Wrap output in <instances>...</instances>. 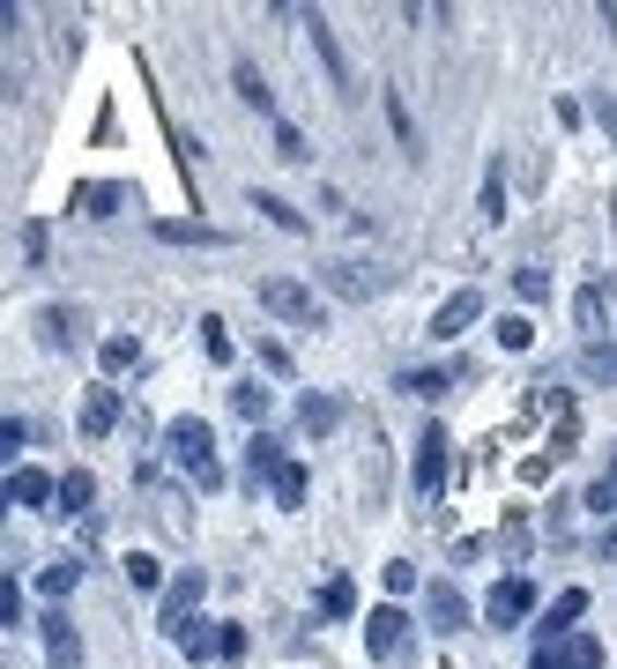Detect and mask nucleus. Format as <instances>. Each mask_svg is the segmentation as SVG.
<instances>
[{"label":"nucleus","instance_id":"obj_1","mask_svg":"<svg viewBox=\"0 0 617 669\" xmlns=\"http://www.w3.org/2000/svg\"><path fill=\"white\" fill-rule=\"evenodd\" d=\"M165 447H171V461H179V469H194V484H202V491H216V484H223V469H216V431H208L202 417H171V424H165Z\"/></svg>","mask_w":617,"mask_h":669},{"label":"nucleus","instance_id":"obj_2","mask_svg":"<svg viewBox=\"0 0 617 669\" xmlns=\"http://www.w3.org/2000/svg\"><path fill=\"white\" fill-rule=\"evenodd\" d=\"M447 431H439V424H424V439H416V461H410V491L424 506H439V491H447Z\"/></svg>","mask_w":617,"mask_h":669},{"label":"nucleus","instance_id":"obj_3","mask_svg":"<svg viewBox=\"0 0 617 669\" xmlns=\"http://www.w3.org/2000/svg\"><path fill=\"white\" fill-rule=\"evenodd\" d=\"M261 305H268L276 320L320 328V313H313V291H305V283H290V276H261Z\"/></svg>","mask_w":617,"mask_h":669},{"label":"nucleus","instance_id":"obj_4","mask_svg":"<svg viewBox=\"0 0 617 669\" xmlns=\"http://www.w3.org/2000/svg\"><path fill=\"white\" fill-rule=\"evenodd\" d=\"M313 276H320L335 297H350V305H365V297L387 291V276H379V268H358V260H320Z\"/></svg>","mask_w":617,"mask_h":669},{"label":"nucleus","instance_id":"obj_5","mask_svg":"<svg viewBox=\"0 0 617 669\" xmlns=\"http://www.w3.org/2000/svg\"><path fill=\"white\" fill-rule=\"evenodd\" d=\"M410 647V618H402V603H379L365 618V655L372 662H387V655H402Z\"/></svg>","mask_w":617,"mask_h":669},{"label":"nucleus","instance_id":"obj_6","mask_svg":"<svg viewBox=\"0 0 617 669\" xmlns=\"http://www.w3.org/2000/svg\"><path fill=\"white\" fill-rule=\"evenodd\" d=\"M529 669H603V640L573 632V640H558V647H535Z\"/></svg>","mask_w":617,"mask_h":669},{"label":"nucleus","instance_id":"obj_7","mask_svg":"<svg viewBox=\"0 0 617 669\" xmlns=\"http://www.w3.org/2000/svg\"><path fill=\"white\" fill-rule=\"evenodd\" d=\"M424 618H432V632H469V595L453 581H432L424 587Z\"/></svg>","mask_w":617,"mask_h":669},{"label":"nucleus","instance_id":"obj_8","mask_svg":"<svg viewBox=\"0 0 617 669\" xmlns=\"http://www.w3.org/2000/svg\"><path fill=\"white\" fill-rule=\"evenodd\" d=\"M529 610H535V587H529V581H498V587H492V603H484V618H492V632L521 625Z\"/></svg>","mask_w":617,"mask_h":669},{"label":"nucleus","instance_id":"obj_9","mask_svg":"<svg viewBox=\"0 0 617 669\" xmlns=\"http://www.w3.org/2000/svg\"><path fill=\"white\" fill-rule=\"evenodd\" d=\"M476 313H484V291H453L447 305L432 313V334H439V342H453V334H469V328H476Z\"/></svg>","mask_w":617,"mask_h":669},{"label":"nucleus","instance_id":"obj_10","mask_svg":"<svg viewBox=\"0 0 617 669\" xmlns=\"http://www.w3.org/2000/svg\"><path fill=\"white\" fill-rule=\"evenodd\" d=\"M38 632H45V655H52V669H83V640H75V625H68L60 610H45Z\"/></svg>","mask_w":617,"mask_h":669},{"label":"nucleus","instance_id":"obj_11","mask_svg":"<svg viewBox=\"0 0 617 669\" xmlns=\"http://www.w3.org/2000/svg\"><path fill=\"white\" fill-rule=\"evenodd\" d=\"M171 640H179V655H186V662H223V625H208V618L179 625Z\"/></svg>","mask_w":617,"mask_h":669},{"label":"nucleus","instance_id":"obj_12","mask_svg":"<svg viewBox=\"0 0 617 669\" xmlns=\"http://www.w3.org/2000/svg\"><path fill=\"white\" fill-rule=\"evenodd\" d=\"M580 610H588V595H580V587H566V595H558V603H551V610H543V647H558V640H573V618Z\"/></svg>","mask_w":617,"mask_h":669},{"label":"nucleus","instance_id":"obj_13","mask_svg":"<svg viewBox=\"0 0 617 669\" xmlns=\"http://www.w3.org/2000/svg\"><path fill=\"white\" fill-rule=\"evenodd\" d=\"M202 587H208V573H179V581L165 587V625L179 632L186 618H194V603H202Z\"/></svg>","mask_w":617,"mask_h":669},{"label":"nucleus","instance_id":"obj_14","mask_svg":"<svg viewBox=\"0 0 617 669\" xmlns=\"http://www.w3.org/2000/svg\"><path fill=\"white\" fill-rule=\"evenodd\" d=\"M83 431H89V439L120 431V387H89V402H83Z\"/></svg>","mask_w":617,"mask_h":669},{"label":"nucleus","instance_id":"obj_15","mask_svg":"<svg viewBox=\"0 0 617 669\" xmlns=\"http://www.w3.org/2000/svg\"><path fill=\"white\" fill-rule=\"evenodd\" d=\"M313 52H320V60H328V83L342 89V97H358V89H350V60H342V45H335V31H328V15H313Z\"/></svg>","mask_w":617,"mask_h":669},{"label":"nucleus","instance_id":"obj_16","mask_svg":"<svg viewBox=\"0 0 617 669\" xmlns=\"http://www.w3.org/2000/svg\"><path fill=\"white\" fill-rule=\"evenodd\" d=\"M45 499H60V484L45 469H15L8 476V506H45Z\"/></svg>","mask_w":617,"mask_h":669},{"label":"nucleus","instance_id":"obj_17","mask_svg":"<svg viewBox=\"0 0 617 669\" xmlns=\"http://www.w3.org/2000/svg\"><path fill=\"white\" fill-rule=\"evenodd\" d=\"M75 209H83V216H120V209H126V186H112V179H89V186H75Z\"/></svg>","mask_w":617,"mask_h":669},{"label":"nucleus","instance_id":"obj_18","mask_svg":"<svg viewBox=\"0 0 617 669\" xmlns=\"http://www.w3.org/2000/svg\"><path fill=\"white\" fill-rule=\"evenodd\" d=\"M157 239H165V246H231V231H216V223H157Z\"/></svg>","mask_w":617,"mask_h":669},{"label":"nucleus","instance_id":"obj_19","mask_svg":"<svg viewBox=\"0 0 617 669\" xmlns=\"http://www.w3.org/2000/svg\"><path fill=\"white\" fill-rule=\"evenodd\" d=\"M276 469H283V439H268V431H253V447H246V484H276Z\"/></svg>","mask_w":617,"mask_h":669},{"label":"nucleus","instance_id":"obj_20","mask_svg":"<svg viewBox=\"0 0 617 669\" xmlns=\"http://www.w3.org/2000/svg\"><path fill=\"white\" fill-rule=\"evenodd\" d=\"M298 424L320 439V431H335V424H342V402H335V394H305V402H298Z\"/></svg>","mask_w":617,"mask_h":669},{"label":"nucleus","instance_id":"obj_21","mask_svg":"<svg viewBox=\"0 0 617 669\" xmlns=\"http://www.w3.org/2000/svg\"><path fill=\"white\" fill-rule=\"evenodd\" d=\"M68 328H75V313H68V305H45V313H38V342H45V350H68V342H75Z\"/></svg>","mask_w":617,"mask_h":669},{"label":"nucleus","instance_id":"obj_22","mask_svg":"<svg viewBox=\"0 0 617 669\" xmlns=\"http://www.w3.org/2000/svg\"><path fill=\"white\" fill-rule=\"evenodd\" d=\"M253 209L268 216V223H283V231H305V209H290L283 194H268V186H253Z\"/></svg>","mask_w":617,"mask_h":669},{"label":"nucleus","instance_id":"obj_23","mask_svg":"<svg viewBox=\"0 0 617 669\" xmlns=\"http://www.w3.org/2000/svg\"><path fill=\"white\" fill-rule=\"evenodd\" d=\"M97 365H105V373H134V365H142V350H134V334H105V350H97Z\"/></svg>","mask_w":617,"mask_h":669},{"label":"nucleus","instance_id":"obj_24","mask_svg":"<svg viewBox=\"0 0 617 669\" xmlns=\"http://www.w3.org/2000/svg\"><path fill=\"white\" fill-rule=\"evenodd\" d=\"M231 83H239V97H246L253 112H268V105H276V97H268V83H261V68H253V60H239V68H231Z\"/></svg>","mask_w":617,"mask_h":669},{"label":"nucleus","instance_id":"obj_25","mask_svg":"<svg viewBox=\"0 0 617 669\" xmlns=\"http://www.w3.org/2000/svg\"><path fill=\"white\" fill-rule=\"evenodd\" d=\"M268 402H276V394H268V387H253V379H246V387H231V410H239L246 424L268 417Z\"/></svg>","mask_w":617,"mask_h":669},{"label":"nucleus","instance_id":"obj_26","mask_svg":"<svg viewBox=\"0 0 617 669\" xmlns=\"http://www.w3.org/2000/svg\"><path fill=\"white\" fill-rule=\"evenodd\" d=\"M89 499H97V476H89V469H68V476H60V506H75V513H83Z\"/></svg>","mask_w":617,"mask_h":669},{"label":"nucleus","instance_id":"obj_27","mask_svg":"<svg viewBox=\"0 0 617 669\" xmlns=\"http://www.w3.org/2000/svg\"><path fill=\"white\" fill-rule=\"evenodd\" d=\"M126 587H142V595H149V587H165V565H157L149 550H134V558H126Z\"/></svg>","mask_w":617,"mask_h":669},{"label":"nucleus","instance_id":"obj_28","mask_svg":"<svg viewBox=\"0 0 617 669\" xmlns=\"http://www.w3.org/2000/svg\"><path fill=\"white\" fill-rule=\"evenodd\" d=\"M350 610H358V587H350V581L320 587V618H350Z\"/></svg>","mask_w":617,"mask_h":669},{"label":"nucleus","instance_id":"obj_29","mask_svg":"<svg viewBox=\"0 0 617 669\" xmlns=\"http://www.w3.org/2000/svg\"><path fill=\"white\" fill-rule=\"evenodd\" d=\"M580 373L588 379H617V350L610 342H588V350H580Z\"/></svg>","mask_w":617,"mask_h":669},{"label":"nucleus","instance_id":"obj_30","mask_svg":"<svg viewBox=\"0 0 617 669\" xmlns=\"http://www.w3.org/2000/svg\"><path fill=\"white\" fill-rule=\"evenodd\" d=\"M276 499H283V506H305V469H298V461H283V469H276Z\"/></svg>","mask_w":617,"mask_h":669},{"label":"nucleus","instance_id":"obj_31","mask_svg":"<svg viewBox=\"0 0 617 669\" xmlns=\"http://www.w3.org/2000/svg\"><path fill=\"white\" fill-rule=\"evenodd\" d=\"M513 297H521V305H543V297H551V276H543V268H521V276H513Z\"/></svg>","mask_w":617,"mask_h":669},{"label":"nucleus","instance_id":"obj_32","mask_svg":"<svg viewBox=\"0 0 617 669\" xmlns=\"http://www.w3.org/2000/svg\"><path fill=\"white\" fill-rule=\"evenodd\" d=\"M395 387H402V394H424V402H432V394H447L453 379H447V373H402Z\"/></svg>","mask_w":617,"mask_h":669},{"label":"nucleus","instance_id":"obj_33","mask_svg":"<svg viewBox=\"0 0 617 669\" xmlns=\"http://www.w3.org/2000/svg\"><path fill=\"white\" fill-rule=\"evenodd\" d=\"M276 157H290V165H305V157H313V149H305V134H298L290 120H276Z\"/></svg>","mask_w":617,"mask_h":669},{"label":"nucleus","instance_id":"obj_34","mask_svg":"<svg viewBox=\"0 0 617 669\" xmlns=\"http://www.w3.org/2000/svg\"><path fill=\"white\" fill-rule=\"evenodd\" d=\"M529 342H535V328L521 320V313H506V320H498V350H529Z\"/></svg>","mask_w":617,"mask_h":669},{"label":"nucleus","instance_id":"obj_35","mask_svg":"<svg viewBox=\"0 0 617 669\" xmlns=\"http://www.w3.org/2000/svg\"><path fill=\"white\" fill-rule=\"evenodd\" d=\"M75 581H83V565H45V573H38V587L52 595V603H60V595H68Z\"/></svg>","mask_w":617,"mask_h":669},{"label":"nucleus","instance_id":"obj_36","mask_svg":"<svg viewBox=\"0 0 617 669\" xmlns=\"http://www.w3.org/2000/svg\"><path fill=\"white\" fill-rule=\"evenodd\" d=\"M202 342H208V357H216V365L231 357V334H223V320H216V313H202Z\"/></svg>","mask_w":617,"mask_h":669},{"label":"nucleus","instance_id":"obj_37","mask_svg":"<svg viewBox=\"0 0 617 669\" xmlns=\"http://www.w3.org/2000/svg\"><path fill=\"white\" fill-rule=\"evenodd\" d=\"M476 209L492 216V223L506 216V186H498V171H484V194H476Z\"/></svg>","mask_w":617,"mask_h":669},{"label":"nucleus","instance_id":"obj_38","mask_svg":"<svg viewBox=\"0 0 617 669\" xmlns=\"http://www.w3.org/2000/svg\"><path fill=\"white\" fill-rule=\"evenodd\" d=\"M0 625H8V632L23 625V587H15V581L0 587Z\"/></svg>","mask_w":617,"mask_h":669},{"label":"nucleus","instance_id":"obj_39","mask_svg":"<svg viewBox=\"0 0 617 669\" xmlns=\"http://www.w3.org/2000/svg\"><path fill=\"white\" fill-rule=\"evenodd\" d=\"M0 447H8V461H15L23 447H31V424H23V417H8V424H0Z\"/></svg>","mask_w":617,"mask_h":669},{"label":"nucleus","instance_id":"obj_40","mask_svg":"<svg viewBox=\"0 0 617 669\" xmlns=\"http://www.w3.org/2000/svg\"><path fill=\"white\" fill-rule=\"evenodd\" d=\"M588 506L610 513V506H617V476H595V484H588Z\"/></svg>","mask_w":617,"mask_h":669},{"label":"nucleus","instance_id":"obj_41","mask_svg":"<svg viewBox=\"0 0 617 669\" xmlns=\"http://www.w3.org/2000/svg\"><path fill=\"white\" fill-rule=\"evenodd\" d=\"M588 112H595V126H603V134H610V142H617V97H610V89H603V97H595Z\"/></svg>","mask_w":617,"mask_h":669},{"label":"nucleus","instance_id":"obj_42","mask_svg":"<svg viewBox=\"0 0 617 669\" xmlns=\"http://www.w3.org/2000/svg\"><path fill=\"white\" fill-rule=\"evenodd\" d=\"M580 328H603V291H595V283L580 291Z\"/></svg>","mask_w":617,"mask_h":669},{"label":"nucleus","instance_id":"obj_43","mask_svg":"<svg viewBox=\"0 0 617 669\" xmlns=\"http://www.w3.org/2000/svg\"><path fill=\"white\" fill-rule=\"evenodd\" d=\"M387 587H395V595H410V587H416V565H410V558H395V565H387Z\"/></svg>","mask_w":617,"mask_h":669},{"label":"nucleus","instance_id":"obj_44","mask_svg":"<svg viewBox=\"0 0 617 669\" xmlns=\"http://www.w3.org/2000/svg\"><path fill=\"white\" fill-rule=\"evenodd\" d=\"M610 476H617V461H610Z\"/></svg>","mask_w":617,"mask_h":669}]
</instances>
